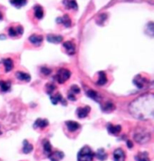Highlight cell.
Here are the masks:
<instances>
[{"label":"cell","mask_w":154,"mask_h":161,"mask_svg":"<svg viewBox=\"0 0 154 161\" xmlns=\"http://www.w3.org/2000/svg\"><path fill=\"white\" fill-rule=\"evenodd\" d=\"M41 73H43L44 75H49L50 73H51V70L50 68H48V67H42L41 68Z\"/></svg>","instance_id":"d6a6232c"},{"label":"cell","mask_w":154,"mask_h":161,"mask_svg":"<svg viewBox=\"0 0 154 161\" xmlns=\"http://www.w3.org/2000/svg\"><path fill=\"white\" fill-rule=\"evenodd\" d=\"M126 144H127V147H128L129 148H132V147H133V145H132V141H130V140H127Z\"/></svg>","instance_id":"e575fe53"},{"label":"cell","mask_w":154,"mask_h":161,"mask_svg":"<svg viewBox=\"0 0 154 161\" xmlns=\"http://www.w3.org/2000/svg\"><path fill=\"white\" fill-rule=\"evenodd\" d=\"M65 125H66L68 130L70 132L77 131L78 130L80 129V123H78V122H76V121H72V120L66 121V122H65Z\"/></svg>","instance_id":"9c48e42d"},{"label":"cell","mask_w":154,"mask_h":161,"mask_svg":"<svg viewBox=\"0 0 154 161\" xmlns=\"http://www.w3.org/2000/svg\"><path fill=\"white\" fill-rule=\"evenodd\" d=\"M9 2L16 8H21L27 4V0H9Z\"/></svg>","instance_id":"83f0119b"},{"label":"cell","mask_w":154,"mask_h":161,"mask_svg":"<svg viewBox=\"0 0 154 161\" xmlns=\"http://www.w3.org/2000/svg\"><path fill=\"white\" fill-rule=\"evenodd\" d=\"M57 23L58 24H62L65 27H70L71 26V19L68 15H64L61 17H58L57 18Z\"/></svg>","instance_id":"30bf717a"},{"label":"cell","mask_w":154,"mask_h":161,"mask_svg":"<svg viewBox=\"0 0 154 161\" xmlns=\"http://www.w3.org/2000/svg\"><path fill=\"white\" fill-rule=\"evenodd\" d=\"M136 161H151L149 154L147 152H140L135 156Z\"/></svg>","instance_id":"484cf974"},{"label":"cell","mask_w":154,"mask_h":161,"mask_svg":"<svg viewBox=\"0 0 154 161\" xmlns=\"http://www.w3.org/2000/svg\"><path fill=\"white\" fill-rule=\"evenodd\" d=\"M29 41L30 43L35 46H39L41 44H43V41H44V37L42 36H39V35H32L31 36L29 37Z\"/></svg>","instance_id":"ba28073f"},{"label":"cell","mask_w":154,"mask_h":161,"mask_svg":"<svg viewBox=\"0 0 154 161\" xmlns=\"http://www.w3.org/2000/svg\"><path fill=\"white\" fill-rule=\"evenodd\" d=\"M103 111H105V112H110L112 110H115V106H114V104L110 102H107V103H105L104 104V106L102 107Z\"/></svg>","instance_id":"f546056e"},{"label":"cell","mask_w":154,"mask_h":161,"mask_svg":"<svg viewBox=\"0 0 154 161\" xmlns=\"http://www.w3.org/2000/svg\"><path fill=\"white\" fill-rule=\"evenodd\" d=\"M70 75H71V73H70L69 70L65 69V68H61V69H59V71H58V73H57L56 76H55V79L57 80V81H58L59 83H61V84H62V83H64L68 79H69Z\"/></svg>","instance_id":"277c9868"},{"label":"cell","mask_w":154,"mask_h":161,"mask_svg":"<svg viewBox=\"0 0 154 161\" xmlns=\"http://www.w3.org/2000/svg\"><path fill=\"white\" fill-rule=\"evenodd\" d=\"M15 76L18 80H23V81H30L31 80V76L28 73H23V72H16Z\"/></svg>","instance_id":"7402d4cb"},{"label":"cell","mask_w":154,"mask_h":161,"mask_svg":"<svg viewBox=\"0 0 154 161\" xmlns=\"http://www.w3.org/2000/svg\"><path fill=\"white\" fill-rule=\"evenodd\" d=\"M76 95H74V94H72L71 92H69L68 93V99L69 100V101H76V97H75Z\"/></svg>","instance_id":"836d02e7"},{"label":"cell","mask_w":154,"mask_h":161,"mask_svg":"<svg viewBox=\"0 0 154 161\" xmlns=\"http://www.w3.org/2000/svg\"><path fill=\"white\" fill-rule=\"evenodd\" d=\"M23 33V28L21 25H11L8 28V35L10 37H18L21 36Z\"/></svg>","instance_id":"5b68a950"},{"label":"cell","mask_w":154,"mask_h":161,"mask_svg":"<svg viewBox=\"0 0 154 161\" xmlns=\"http://www.w3.org/2000/svg\"><path fill=\"white\" fill-rule=\"evenodd\" d=\"M44 151L47 158H49V156L52 152V147H51V143L49 142V140H44Z\"/></svg>","instance_id":"cb8c5ba5"},{"label":"cell","mask_w":154,"mask_h":161,"mask_svg":"<svg viewBox=\"0 0 154 161\" xmlns=\"http://www.w3.org/2000/svg\"><path fill=\"white\" fill-rule=\"evenodd\" d=\"M90 111V107L89 106H84V107H80L78 108L77 110V115L78 117L83 119V118H86L88 115Z\"/></svg>","instance_id":"8fae6325"},{"label":"cell","mask_w":154,"mask_h":161,"mask_svg":"<svg viewBox=\"0 0 154 161\" xmlns=\"http://www.w3.org/2000/svg\"><path fill=\"white\" fill-rule=\"evenodd\" d=\"M94 152L88 146L83 147L78 153V161H93Z\"/></svg>","instance_id":"7a4b0ae2"},{"label":"cell","mask_w":154,"mask_h":161,"mask_svg":"<svg viewBox=\"0 0 154 161\" xmlns=\"http://www.w3.org/2000/svg\"><path fill=\"white\" fill-rule=\"evenodd\" d=\"M94 156H95V158H96L97 159H99L100 161L105 160V159L107 158V154L105 151L104 148H99V149L95 152V154H94Z\"/></svg>","instance_id":"44dd1931"},{"label":"cell","mask_w":154,"mask_h":161,"mask_svg":"<svg viewBox=\"0 0 154 161\" xmlns=\"http://www.w3.org/2000/svg\"><path fill=\"white\" fill-rule=\"evenodd\" d=\"M2 134V131H1V129H0V135Z\"/></svg>","instance_id":"8d00e7d4"},{"label":"cell","mask_w":154,"mask_h":161,"mask_svg":"<svg viewBox=\"0 0 154 161\" xmlns=\"http://www.w3.org/2000/svg\"><path fill=\"white\" fill-rule=\"evenodd\" d=\"M49 125V121L45 119H38L36 121L34 122L33 124V128L37 129V128H40V129H44L45 127H47Z\"/></svg>","instance_id":"d6986e66"},{"label":"cell","mask_w":154,"mask_h":161,"mask_svg":"<svg viewBox=\"0 0 154 161\" xmlns=\"http://www.w3.org/2000/svg\"><path fill=\"white\" fill-rule=\"evenodd\" d=\"M64 158V154L61 151H54L51 152V154L49 156V158L51 161H60Z\"/></svg>","instance_id":"ac0fdd59"},{"label":"cell","mask_w":154,"mask_h":161,"mask_svg":"<svg viewBox=\"0 0 154 161\" xmlns=\"http://www.w3.org/2000/svg\"><path fill=\"white\" fill-rule=\"evenodd\" d=\"M122 130V127L120 125H113L109 123L107 125V131L111 135H117Z\"/></svg>","instance_id":"4fadbf2b"},{"label":"cell","mask_w":154,"mask_h":161,"mask_svg":"<svg viewBox=\"0 0 154 161\" xmlns=\"http://www.w3.org/2000/svg\"><path fill=\"white\" fill-rule=\"evenodd\" d=\"M151 139V134L146 130H141L134 134V140L139 144L147 143Z\"/></svg>","instance_id":"3957f363"},{"label":"cell","mask_w":154,"mask_h":161,"mask_svg":"<svg viewBox=\"0 0 154 161\" xmlns=\"http://www.w3.org/2000/svg\"><path fill=\"white\" fill-rule=\"evenodd\" d=\"M63 46H64V48L66 49V52L68 54H69V55H73L75 54V53H76V45L74 44L73 42H71V41H67L65 42L64 44H63Z\"/></svg>","instance_id":"52a82bcc"},{"label":"cell","mask_w":154,"mask_h":161,"mask_svg":"<svg viewBox=\"0 0 154 161\" xmlns=\"http://www.w3.org/2000/svg\"><path fill=\"white\" fill-rule=\"evenodd\" d=\"M69 92H71V93L74 94V95L80 94V89L79 86H77V85H72V86H71V88H70Z\"/></svg>","instance_id":"1f68e13d"},{"label":"cell","mask_w":154,"mask_h":161,"mask_svg":"<svg viewBox=\"0 0 154 161\" xmlns=\"http://www.w3.org/2000/svg\"><path fill=\"white\" fill-rule=\"evenodd\" d=\"M87 94L89 98H91L92 100H94L95 102H100V95L98 94V92H96L94 90H88L87 92Z\"/></svg>","instance_id":"4316f807"},{"label":"cell","mask_w":154,"mask_h":161,"mask_svg":"<svg viewBox=\"0 0 154 161\" xmlns=\"http://www.w3.org/2000/svg\"><path fill=\"white\" fill-rule=\"evenodd\" d=\"M153 94H143L134 100L129 106L130 113L139 119L153 117Z\"/></svg>","instance_id":"6da1fadb"},{"label":"cell","mask_w":154,"mask_h":161,"mask_svg":"<svg viewBox=\"0 0 154 161\" xmlns=\"http://www.w3.org/2000/svg\"><path fill=\"white\" fill-rule=\"evenodd\" d=\"M62 4L67 9L78 10V4H77L76 0H63Z\"/></svg>","instance_id":"9a60e30c"},{"label":"cell","mask_w":154,"mask_h":161,"mask_svg":"<svg viewBox=\"0 0 154 161\" xmlns=\"http://www.w3.org/2000/svg\"><path fill=\"white\" fill-rule=\"evenodd\" d=\"M3 18H4V15H3L2 11L0 10V20H3Z\"/></svg>","instance_id":"d590c367"},{"label":"cell","mask_w":154,"mask_h":161,"mask_svg":"<svg viewBox=\"0 0 154 161\" xmlns=\"http://www.w3.org/2000/svg\"><path fill=\"white\" fill-rule=\"evenodd\" d=\"M11 88V82L8 80H0V91L2 92H7Z\"/></svg>","instance_id":"d4e9b609"},{"label":"cell","mask_w":154,"mask_h":161,"mask_svg":"<svg viewBox=\"0 0 154 161\" xmlns=\"http://www.w3.org/2000/svg\"><path fill=\"white\" fill-rule=\"evenodd\" d=\"M33 149V147L32 144H30L28 142V140H23V152L24 154H29L30 152H32Z\"/></svg>","instance_id":"f1b7e54d"},{"label":"cell","mask_w":154,"mask_h":161,"mask_svg":"<svg viewBox=\"0 0 154 161\" xmlns=\"http://www.w3.org/2000/svg\"><path fill=\"white\" fill-rule=\"evenodd\" d=\"M107 82V78H106V75L104 72H99L98 73V80H96V84L97 85H105V83Z\"/></svg>","instance_id":"603a6c76"},{"label":"cell","mask_w":154,"mask_h":161,"mask_svg":"<svg viewBox=\"0 0 154 161\" xmlns=\"http://www.w3.org/2000/svg\"><path fill=\"white\" fill-rule=\"evenodd\" d=\"M114 159L115 161H125V154L122 148H116L114 151Z\"/></svg>","instance_id":"7c38bea8"},{"label":"cell","mask_w":154,"mask_h":161,"mask_svg":"<svg viewBox=\"0 0 154 161\" xmlns=\"http://www.w3.org/2000/svg\"><path fill=\"white\" fill-rule=\"evenodd\" d=\"M33 11H34V16H35V18H36V19H38V20H41V19L44 17V10L42 6H40V5H36V6H34V8H33Z\"/></svg>","instance_id":"2e32d148"},{"label":"cell","mask_w":154,"mask_h":161,"mask_svg":"<svg viewBox=\"0 0 154 161\" xmlns=\"http://www.w3.org/2000/svg\"><path fill=\"white\" fill-rule=\"evenodd\" d=\"M45 88H46V92H47V93L49 94V95H51L52 93H53V92L55 91V85L54 84H52V83H49V84H47L46 86H45Z\"/></svg>","instance_id":"4dcf8cb0"},{"label":"cell","mask_w":154,"mask_h":161,"mask_svg":"<svg viewBox=\"0 0 154 161\" xmlns=\"http://www.w3.org/2000/svg\"><path fill=\"white\" fill-rule=\"evenodd\" d=\"M47 40L51 44H59L63 41V37L61 36H57V35H48Z\"/></svg>","instance_id":"e0dca14e"},{"label":"cell","mask_w":154,"mask_h":161,"mask_svg":"<svg viewBox=\"0 0 154 161\" xmlns=\"http://www.w3.org/2000/svg\"><path fill=\"white\" fill-rule=\"evenodd\" d=\"M2 63L4 64L5 65V69H6V72L8 73L10 71H12V69L14 68V63L12 61V59L10 58H5L2 60Z\"/></svg>","instance_id":"ffe728a7"},{"label":"cell","mask_w":154,"mask_h":161,"mask_svg":"<svg viewBox=\"0 0 154 161\" xmlns=\"http://www.w3.org/2000/svg\"><path fill=\"white\" fill-rule=\"evenodd\" d=\"M132 81H133L134 85L139 89H143V87L146 85L147 82H148V80H147L145 78H143L141 75H137V76H135Z\"/></svg>","instance_id":"8992f818"},{"label":"cell","mask_w":154,"mask_h":161,"mask_svg":"<svg viewBox=\"0 0 154 161\" xmlns=\"http://www.w3.org/2000/svg\"><path fill=\"white\" fill-rule=\"evenodd\" d=\"M50 97H51L52 104H57L58 103H62V105H64V106H66L67 105L66 101L62 98L61 94H59V93H57V94H51V95H50Z\"/></svg>","instance_id":"5bb4252c"}]
</instances>
